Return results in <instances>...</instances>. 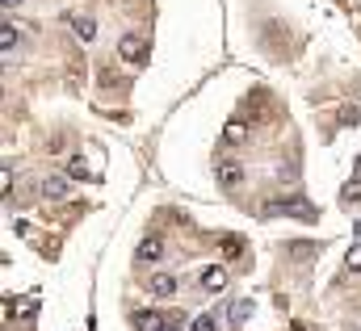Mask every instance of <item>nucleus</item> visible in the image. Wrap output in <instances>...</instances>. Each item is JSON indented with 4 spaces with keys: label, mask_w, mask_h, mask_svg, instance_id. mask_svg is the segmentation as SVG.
Wrapping results in <instances>:
<instances>
[{
    "label": "nucleus",
    "mask_w": 361,
    "mask_h": 331,
    "mask_svg": "<svg viewBox=\"0 0 361 331\" xmlns=\"http://www.w3.org/2000/svg\"><path fill=\"white\" fill-rule=\"evenodd\" d=\"M248 319H252V298H235V302H231V311H227V327L240 331Z\"/></svg>",
    "instance_id": "obj_6"
},
{
    "label": "nucleus",
    "mask_w": 361,
    "mask_h": 331,
    "mask_svg": "<svg viewBox=\"0 0 361 331\" xmlns=\"http://www.w3.org/2000/svg\"><path fill=\"white\" fill-rule=\"evenodd\" d=\"M68 176H76V180H85V176H89V164H85V156H72V160H68Z\"/></svg>",
    "instance_id": "obj_14"
},
{
    "label": "nucleus",
    "mask_w": 361,
    "mask_h": 331,
    "mask_svg": "<svg viewBox=\"0 0 361 331\" xmlns=\"http://www.w3.org/2000/svg\"><path fill=\"white\" fill-rule=\"evenodd\" d=\"M202 285L214 294V289H223V285H227V273H223L219 264H214V268H202Z\"/></svg>",
    "instance_id": "obj_11"
},
{
    "label": "nucleus",
    "mask_w": 361,
    "mask_h": 331,
    "mask_svg": "<svg viewBox=\"0 0 361 331\" xmlns=\"http://www.w3.org/2000/svg\"><path fill=\"white\" fill-rule=\"evenodd\" d=\"M68 25L76 30V38H80V42H92V38H97V21H92L89 13H85V17H80V13H76V17H68Z\"/></svg>",
    "instance_id": "obj_9"
},
{
    "label": "nucleus",
    "mask_w": 361,
    "mask_h": 331,
    "mask_svg": "<svg viewBox=\"0 0 361 331\" xmlns=\"http://www.w3.org/2000/svg\"><path fill=\"white\" fill-rule=\"evenodd\" d=\"M189 331H219V319H214V315H197Z\"/></svg>",
    "instance_id": "obj_15"
},
{
    "label": "nucleus",
    "mask_w": 361,
    "mask_h": 331,
    "mask_svg": "<svg viewBox=\"0 0 361 331\" xmlns=\"http://www.w3.org/2000/svg\"><path fill=\"white\" fill-rule=\"evenodd\" d=\"M13 42H17V25L4 21V30H0V46H4V59H8V63H13Z\"/></svg>",
    "instance_id": "obj_12"
},
{
    "label": "nucleus",
    "mask_w": 361,
    "mask_h": 331,
    "mask_svg": "<svg viewBox=\"0 0 361 331\" xmlns=\"http://www.w3.org/2000/svg\"><path fill=\"white\" fill-rule=\"evenodd\" d=\"M214 176H219V185H223L227 193H240V189H244V180H248V168L240 164V160H231V156H223L219 168H214Z\"/></svg>",
    "instance_id": "obj_2"
},
{
    "label": "nucleus",
    "mask_w": 361,
    "mask_h": 331,
    "mask_svg": "<svg viewBox=\"0 0 361 331\" xmlns=\"http://www.w3.org/2000/svg\"><path fill=\"white\" fill-rule=\"evenodd\" d=\"M345 268H349V273H361V244H357V248H349V256H345Z\"/></svg>",
    "instance_id": "obj_17"
},
{
    "label": "nucleus",
    "mask_w": 361,
    "mask_h": 331,
    "mask_svg": "<svg viewBox=\"0 0 361 331\" xmlns=\"http://www.w3.org/2000/svg\"><path fill=\"white\" fill-rule=\"evenodd\" d=\"M357 172H361V156H357Z\"/></svg>",
    "instance_id": "obj_20"
},
{
    "label": "nucleus",
    "mask_w": 361,
    "mask_h": 331,
    "mask_svg": "<svg viewBox=\"0 0 361 331\" xmlns=\"http://www.w3.org/2000/svg\"><path fill=\"white\" fill-rule=\"evenodd\" d=\"M160 251H164V244H160L156 235H147V239L135 248V260H139V264H147V260H160Z\"/></svg>",
    "instance_id": "obj_10"
},
{
    "label": "nucleus",
    "mask_w": 361,
    "mask_h": 331,
    "mask_svg": "<svg viewBox=\"0 0 361 331\" xmlns=\"http://www.w3.org/2000/svg\"><path fill=\"white\" fill-rule=\"evenodd\" d=\"M177 277H173V273H156V277H152V281H147V289H152V294H156V298H173V294H177Z\"/></svg>",
    "instance_id": "obj_7"
},
{
    "label": "nucleus",
    "mask_w": 361,
    "mask_h": 331,
    "mask_svg": "<svg viewBox=\"0 0 361 331\" xmlns=\"http://www.w3.org/2000/svg\"><path fill=\"white\" fill-rule=\"evenodd\" d=\"M0 4H4V8H17V4H21V0H0Z\"/></svg>",
    "instance_id": "obj_19"
},
{
    "label": "nucleus",
    "mask_w": 361,
    "mask_h": 331,
    "mask_svg": "<svg viewBox=\"0 0 361 331\" xmlns=\"http://www.w3.org/2000/svg\"><path fill=\"white\" fill-rule=\"evenodd\" d=\"M38 193H42V201H68L72 185H68V176H47V180L38 185Z\"/></svg>",
    "instance_id": "obj_5"
},
{
    "label": "nucleus",
    "mask_w": 361,
    "mask_h": 331,
    "mask_svg": "<svg viewBox=\"0 0 361 331\" xmlns=\"http://www.w3.org/2000/svg\"><path fill=\"white\" fill-rule=\"evenodd\" d=\"M223 143H227V147H244V143H248V126H244L240 118H231V122L223 126Z\"/></svg>",
    "instance_id": "obj_8"
},
{
    "label": "nucleus",
    "mask_w": 361,
    "mask_h": 331,
    "mask_svg": "<svg viewBox=\"0 0 361 331\" xmlns=\"http://www.w3.org/2000/svg\"><path fill=\"white\" fill-rule=\"evenodd\" d=\"M265 214H294V218H302V223H311L315 218V206H307V197H277L273 206H265Z\"/></svg>",
    "instance_id": "obj_3"
},
{
    "label": "nucleus",
    "mask_w": 361,
    "mask_h": 331,
    "mask_svg": "<svg viewBox=\"0 0 361 331\" xmlns=\"http://www.w3.org/2000/svg\"><path fill=\"white\" fill-rule=\"evenodd\" d=\"M341 201H345V206H361V180H349V185L341 189Z\"/></svg>",
    "instance_id": "obj_13"
},
{
    "label": "nucleus",
    "mask_w": 361,
    "mask_h": 331,
    "mask_svg": "<svg viewBox=\"0 0 361 331\" xmlns=\"http://www.w3.org/2000/svg\"><path fill=\"white\" fill-rule=\"evenodd\" d=\"M135 331H180V319H169L160 311H135Z\"/></svg>",
    "instance_id": "obj_4"
},
{
    "label": "nucleus",
    "mask_w": 361,
    "mask_h": 331,
    "mask_svg": "<svg viewBox=\"0 0 361 331\" xmlns=\"http://www.w3.org/2000/svg\"><path fill=\"white\" fill-rule=\"evenodd\" d=\"M118 59L130 63V68H143L152 59V38L147 34H122L118 38Z\"/></svg>",
    "instance_id": "obj_1"
},
{
    "label": "nucleus",
    "mask_w": 361,
    "mask_h": 331,
    "mask_svg": "<svg viewBox=\"0 0 361 331\" xmlns=\"http://www.w3.org/2000/svg\"><path fill=\"white\" fill-rule=\"evenodd\" d=\"M341 122H345V126L361 122V109H357V105H345V109H341Z\"/></svg>",
    "instance_id": "obj_18"
},
{
    "label": "nucleus",
    "mask_w": 361,
    "mask_h": 331,
    "mask_svg": "<svg viewBox=\"0 0 361 331\" xmlns=\"http://www.w3.org/2000/svg\"><path fill=\"white\" fill-rule=\"evenodd\" d=\"M240 251H244V239L240 235H227L223 239V256H240Z\"/></svg>",
    "instance_id": "obj_16"
}]
</instances>
